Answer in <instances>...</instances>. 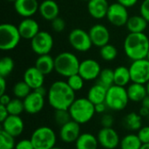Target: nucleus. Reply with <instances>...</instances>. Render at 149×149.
<instances>
[{"instance_id":"f257e3e1","label":"nucleus","mask_w":149,"mask_h":149,"mask_svg":"<svg viewBox=\"0 0 149 149\" xmlns=\"http://www.w3.org/2000/svg\"><path fill=\"white\" fill-rule=\"evenodd\" d=\"M50 106L54 110H67L75 100V92L69 86L66 81L57 80L53 82L47 93Z\"/></svg>"},{"instance_id":"f03ea898","label":"nucleus","mask_w":149,"mask_h":149,"mask_svg":"<svg viewBox=\"0 0 149 149\" xmlns=\"http://www.w3.org/2000/svg\"><path fill=\"white\" fill-rule=\"evenodd\" d=\"M123 49L132 61L146 58L149 51V38L144 33L129 32L125 38Z\"/></svg>"},{"instance_id":"7ed1b4c3","label":"nucleus","mask_w":149,"mask_h":149,"mask_svg":"<svg viewBox=\"0 0 149 149\" xmlns=\"http://www.w3.org/2000/svg\"><path fill=\"white\" fill-rule=\"evenodd\" d=\"M68 110L70 112L72 120L80 125L88 123L96 113L95 105L87 98L75 99Z\"/></svg>"},{"instance_id":"20e7f679","label":"nucleus","mask_w":149,"mask_h":149,"mask_svg":"<svg viewBox=\"0 0 149 149\" xmlns=\"http://www.w3.org/2000/svg\"><path fill=\"white\" fill-rule=\"evenodd\" d=\"M55 71L62 77L69 78L79 72L80 61L75 54L70 52H60L54 58Z\"/></svg>"},{"instance_id":"39448f33","label":"nucleus","mask_w":149,"mask_h":149,"mask_svg":"<svg viewBox=\"0 0 149 149\" xmlns=\"http://www.w3.org/2000/svg\"><path fill=\"white\" fill-rule=\"evenodd\" d=\"M129 101L126 87L113 85L107 89L105 101L107 108L113 111H122L127 107Z\"/></svg>"},{"instance_id":"423d86ee","label":"nucleus","mask_w":149,"mask_h":149,"mask_svg":"<svg viewBox=\"0 0 149 149\" xmlns=\"http://www.w3.org/2000/svg\"><path fill=\"white\" fill-rule=\"evenodd\" d=\"M21 38L17 26L10 23H3L0 25V49L2 51L15 49Z\"/></svg>"},{"instance_id":"0eeeda50","label":"nucleus","mask_w":149,"mask_h":149,"mask_svg":"<svg viewBox=\"0 0 149 149\" xmlns=\"http://www.w3.org/2000/svg\"><path fill=\"white\" fill-rule=\"evenodd\" d=\"M30 139L35 149H52L56 147V134L52 128L46 126L36 128Z\"/></svg>"},{"instance_id":"6e6552de","label":"nucleus","mask_w":149,"mask_h":149,"mask_svg":"<svg viewBox=\"0 0 149 149\" xmlns=\"http://www.w3.org/2000/svg\"><path fill=\"white\" fill-rule=\"evenodd\" d=\"M68 41L71 46L79 52H88L93 45L89 32L81 28H75L72 30L68 36Z\"/></svg>"},{"instance_id":"1a4fd4ad","label":"nucleus","mask_w":149,"mask_h":149,"mask_svg":"<svg viewBox=\"0 0 149 149\" xmlns=\"http://www.w3.org/2000/svg\"><path fill=\"white\" fill-rule=\"evenodd\" d=\"M54 40L52 36L45 31H40L31 40V48L38 56L50 54L53 48Z\"/></svg>"},{"instance_id":"9d476101","label":"nucleus","mask_w":149,"mask_h":149,"mask_svg":"<svg viewBox=\"0 0 149 149\" xmlns=\"http://www.w3.org/2000/svg\"><path fill=\"white\" fill-rule=\"evenodd\" d=\"M129 70L132 82L147 85L149 81V60L147 58L133 61Z\"/></svg>"},{"instance_id":"9b49d317","label":"nucleus","mask_w":149,"mask_h":149,"mask_svg":"<svg viewBox=\"0 0 149 149\" xmlns=\"http://www.w3.org/2000/svg\"><path fill=\"white\" fill-rule=\"evenodd\" d=\"M129 17H130L127 8L124 5L119 3L118 2L113 3L109 5L107 14V19L113 25L117 27L124 26L127 24Z\"/></svg>"},{"instance_id":"f8f14e48","label":"nucleus","mask_w":149,"mask_h":149,"mask_svg":"<svg viewBox=\"0 0 149 149\" xmlns=\"http://www.w3.org/2000/svg\"><path fill=\"white\" fill-rule=\"evenodd\" d=\"M101 70V66L98 61L93 58H86L80 62L78 73L86 81H91L99 78Z\"/></svg>"},{"instance_id":"ddd939ff","label":"nucleus","mask_w":149,"mask_h":149,"mask_svg":"<svg viewBox=\"0 0 149 149\" xmlns=\"http://www.w3.org/2000/svg\"><path fill=\"white\" fill-rule=\"evenodd\" d=\"M97 138L99 144L105 149H115L120 143V135L113 127H102Z\"/></svg>"},{"instance_id":"4468645a","label":"nucleus","mask_w":149,"mask_h":149,"mask_svg":"<svg viewBox=\"0 0 149 149\" xmlns=\"http://www.w3.org/2000/svg\"><path fill=\"white\" fill-rule=\"evenodd\" d=\"M89 35L92 43L94 46L102 47L110 41V32L109 30L102 24H96L93 25L89 30Z\"/></svg>"},{"instance_id":"2eb2a0df","label":"nucleus","mask_w":149,"mask_h":149,"mask_svg":"<svg viewBox=\"0 0 149 149\" xmlns=\"http://www.w3.org/2000/svg\"><path fill=\"white\" fill-rule=\"evenodd\" d=\"M80 134V124L72 120L61 126L58 134L60 140L67 144L75 143Z\"/></svg>"},{"instance_id":"dca6fc26","label":"nucleus","mask_w":149,"mask_h":149,"mask_svg":"<svg viewBox=\"0 0 149 149\" xmlns=\"http://www.w3.org/2000/svg\"><path fill=\"white\" fill-rule=\"evenodd\" d=\"M24 112L30 114H36L41 112L45 107V96L36 91H32L26 98L23 100Z\"/></svg>"},{"instance_id":"f3484780","label":"nucleus","mask_w":149,"mask_h":149,"mask_svg":"<svg viewBox=\"0 0 149 149\" xmlns=\"http://www.w3.org/2000/svg\"><path fill=\"white\" fill-rule=\"evenodd\" d=\"M2 129L16 138L23 134L24 130V123L20 116L9 115L7 119L2 122Z\"/></svg>"},{"instance_id":"a211bd4d","label":"nucleus","mask_w":149,"mask_h":149,"mask_svg":"<svg viewBox=\"0 0 149 149\" xmlns=\"http://www.w3.org/2000/svg\"><path fill=\"white\" fill-rule=\"evenodd\" d=\"M14 3L16 12L22 17H31L38 12L39 3L38 0H17Z\"/></svg>"},{"instance_id":"6ab92c4d","label":"nucleus","mask_w":149,"mask_h":149,"mask_svg":"<svg viewBox=\"0 0 149 149\" xmlns=\"http://www.w3.org/2000/svg\"><path fill=\"white\" fill-rule=\"evenodd\" d=\"M17 27H18L21 38L24 39L31 40L40 31L38 23L31 17L24 18L19 23Z\"/></svg>"},{"instance_id":"aec40b11","label":"nucleus","mask_w":149,"mask_h":149,"mask_svg":"<svg viewBox=\"0 0 149 149\" xmlns=\"http://www.w3.org/2000/svg\"><path fill=\"white\" fill-rule=\"evenodd\" d=\"M45 76L35 66L27 68L24 73V81L33 90L43 86L45 83Z\"/></svg>"},{"instance_id":"412c9836","label":"nucleus","mask_w":149,"mask_h":149,"mask_svg":"<svg viewBox=\"0 0 149 149\" xmlns=\"http://www.w3.org/2000/svg\"><path fill=\"white\" fill-rule=\"evenodd\" d=\"M38 13L46 21H52L58 17L59 6L54 0H43L39 3Z\"/></svg>"},{"instance_id":"4be33fe9","label":"nucleus","mask_w":149,"mask_h":149,"mask_svg":"<svg viewBox=\"0 0 149 149\" xmlns=\"http://www.w3.org/2000/svg\"><path fill=\"white\" fill-rule=\"evenodd\" d=\"M109 5L107 0H90L87 2V10L94 19H102L107 17Z\"/></svg>"},{"instance_id":"5701e85b","label":"nucleus","mask_w":149,"mask_h":149,"mask_svg":"<svg viewBox=\"0 0 149 149\" xmlns=\"http://www.w3.org/2000/svg\"><path fill=\"white\" fill-rule=\"evenodd\" d=\"M127 91L129 100L135 103L141 102L148 95L147 91V86L146 85L143 84L132 82V84H130L127 86Z\"/></svg>"},{"instance_id":"b1692460","label":"nucleus","mask_w":149,"mask_h":149,"mask_svg":"<svg viewBox=\"0 0 149 149\" xmlns=\"http://www.w3.org/2000/svg\"><path fill=\"white\" fill-rule=\"evenodd\" d=\"M34 66L44 75H48L55 71V59L50 54L41 55L36 59Z\"/></svg>"},{"instance_id":"393cba45","label":"nucleus","mask_w":149,"mask_h":149,"mask_svg":"<svg viewBox=\"0 0 149 149\" xmlns=\"http://www.w3.org/2000/svg\"><path fill=\"white\" fill-rule=\"evenodd\" d=\"M107 93V88H106L105 86H103L99 83H96L95 85L91 86L90 89L88 90L86 98L92 103L97 105L106 101Z\"/></svg>"},{"instance_id":"a878e982","label":"nucleus","mask_w":149,"mask_h":149,"mask_svg":"<svg viewBox=\"0 0 149 149\" xmlns=\"http://www.w3.org/2000/svg\"><path fill=\"white\" fill-rule=\"evenodd\" d=\"M99 145L97 136L90 133L81 134L75 142L76 149H98Z\"/></svg>"},{"instance_id":"bb28decb","label":"nucleus","mask_w":149,"mask_h":149,"mask_svg":"<svg viewBox=\"0 0 149 149\" xmlns=\"http://www.w3.org/2000/svg\"><path fill=\"white\" fill-rule=\"evenodd\" d=\"M148 22L141 15H134L130 17L126 26L129 32L142 33L148 28Z\"/></svg>"},{"instance_id":"cd10ccee","label":"nucleus","mask_w":149,"mask_h":149,"mask_svg":"<svg viewBox=\"0 0 149 149\" xmlns=\"http://www.w3.org/2000/svg\"><path fill=\"white\" fill-rule=\"evenodd\" d=\"M114 73V85L126 87L131 80V74L129 67L120 65L113 70Z\"/></svg>"},{"instance_id":"c85d7f7f","label":"nucleus","mask_w":149,"mask_h":149,"mask_svg":"<svg viewBox=\"0 0 149 149\" xmlns=\"http://www.w3.org/2000/svg\"><path fill=\"white\" fill-rule=\"evenodd\" d=\"M140 113L135 112L129 113L123 120L125 127L130 131H139L142 127V120Z\"/></svg>"},{"instance_id":"c756f323","label":"nucleus","mask_w":149,"mask_h":149,"mask_svg":"<svg viewBox=\"0 0 149 149\" xmlns=\"http://www.w3.org/2000/svg\"><path fill=\"white\" fill-rule=\"evenodd\" d=\"M142 145L143 144L137 134H129L120 140V149H141Z\"/></svg>"},{"instance_id":"7c9ffc66","label":"nucleus","mask_w":149,"mask_h":149,"mask_svg":"<svg viewBox=\"0 0 149 149\" xmlns=\"http://www.w3.org/2000/svg\"><path fill=\"white\" fill-rule=\"evenodd\" d=\"M99 84L102 85L106 88H109L114 85V73L111 68H105L101 70V72L98 78Z\"/></svg>"},{"instance_id":"2f4dec72","label":"nucleus","mask_w":149,"mask_h":149,"mask_svg":"<svg viewBox=\"0 0 149 149\" xmlns=\"http://www.w3.org/2000/svg\"><path fill=\"white\" fill-rule=\"evenodd\" d=\"M31 90L32 89L24 80H22V81L17 82L14 85V86L12 88V93L16 98L24 100L32 92Z\"/></svg>"},{"instance_id":"473e14b6","label":"nucleus","mask_w":149,"mask_h":149,"mask_svg":"<svg viewBox=\"0 0 149 149\" xmlns=\"http://www.w3.org/2000/svg\"><path fill=\"white\" fill-rule=\"evenodd\" d=\"M100 55L106 61H113L118 56V50L114 45L107 44L100 48Z\"/></svg>"},{"instance_id":"72a5a7b5","label":"nucleus","mask_w":149,"mask_h":149,"mask_svg":"<svg viewBox=\"0 0 149 149\" xmlns=\"http://www.w3.org/2000/svg\"><path fill=\"white\" fill-rule=\"evenodd\" d=\"M6 108L10 115H18L20 116L23 112H24V101L21 99L14 98L11 99L10 103L6 106Z\"/></svg>"},{"instance_id":"f704fd0d","label":"nucleus","mask_w":149,"mask_h":149,"mask_svg":"<svg viewBox=\"0 0 149 149\" xmlns=\"http://www.w3.org/2000/svg\"><path fill=\"white\" fill-rule=\"evenodd\" d=\"M15 66L14 60L10 57H3L0 59V77L6 78L13 71Z\"/></svg>"},{"instance_id":"c9c22d12","label":"nucleus","mask_w":149,"mask_h":149,"mask_svg":"<svg viewBox=\"0 0 149 149\" xmlns=\"http://www.w3.org/2000/svg\"><path fill=\"white\" fill-rule=\"evenodd\" d=\"M15 137L1 129L0 131V149H14L16 146Z\"/></svg>"},{"instance_id":"e433bc0d","label":"nucleus","mask_w":149,"mask_h":149,"mask_svg":"<svg viewBox=\"0 0 149 149\" xmlns=\"http://www.w3.org/2000/svg\"><path fill=\"white\" fill-rule=\"evenodd\" d=\"M85 79L79 74L76 73L74 75L70 76L69 78H67V84L69 85V86L74 91V92H79L80 91L83 87H84V84H85Z\"/></svg>"},{"instance_id":"4c0bfd02","label":"nucleus","mask_w":149,"mask_h":149,"mask_svg":"<svg viewBox=\"0 0 149 149\" xmlns=\"http://www.w3.org/2000/svg\"><path fill=\"white\" fill-rule=\"evenodd\" d=\"M54 120L58 126H63L72 120V117L70 114L69 110L65 109H58L55 110L54 112Z\"/></svg>"},{"instance_id":"58836bf2","label":"nucleus","mask_w":149,"mask_h":149,"mask_svg":"<svg viewBox=\"0 0 149 149\" xmlns=\"http://www.w3.org/2000/svg\"><path fill=\"white\" fill-rule=\"evenodd\" d=\"M52 28L56 32H61L65 28V22L63 18L58 17L52 21Z\"/></svg>"},{"instance_id":"ea45409f","label":"nucleus","mask_w":149,"mask_h":149,"mask_svg":"<svg viewBox=\"0 0 149 149\" xmlns=\"http://www.w3.org/2000/svg\"><path fill=\"white\" fill-rule=\"evenodd\" d=\"M138 137L140 138L142 144L149 143V126L142 127L137 134Z\"/></svg>"},{"instance_id":"a19ab883","label":"nucleus","mask_w":149,"mask_h":149,"mask_svg":"<svg viewBox=\"0 0 149 149\" xmlns=\"http://www.w3.org/2000/svg\"><path fill=\"white\" fill-rule=\"evenodd\" d=\"M100 123L102 127H113L114 123V119L111 114H103L100 120Z\"/></svg>"},{"instance_id":"79ce46f5","label":"nucleus","mask_w":149,"mask_h":149,"mask_svg":"<svg viewBox=\"0 0 149 149\" xmlns=\"http://www.w3.org/2000/svg\"><path fill=\"white\" fill-rule=\"evenodd\" d=\"M14 149H35L31 139H24L16 143Z\"/></svg>"},{"instance_id":"37998d69","label":"nucleus","mask_w":149,"mask_h":149,"mask_svg":"<svg viewBox=\"0 0 149 149\" xmlns=\"http://www.w3.org/2000/svg\"><path fill=\"white\" fill-rule=\"evenodd\" d=\"M140 13L149 23V0H143L140 7Z\"/></svg>"},{"instance_id":"c03bdc74","label":"nucleus","mask_w":149,"mask_h":149,"mask_svg":"<svg viewBox=\"0 0 149 149\" xmlns=\"http://www.w3.org/2000/svg\"><path fill=\"white\" fill-rule=\"evenodd\" d=\"M9 115L10 114H9V112H8L6 107L0 105V121H1V123L3 122Z\"/></svg>"},{"instance_id":"a18cd8bd","label":"nucleus","mask_w":149,"mask_h":149,"mask_svg":"<svg viewBox=\"0 0 149 149\" xmlns=\"http://www.w3.org/2000/svg\"><path fill=\"white\" fill-rule=\"evenodd\" d=\"M116 1L127 8H131V7L134 6L138 3L139 0H116Z\"/></svg>"},{"instance_id":"49530a36","label":"nucleus","mask_w":149,"mask_h":149,"mask_svg":"<svg viewBox=\"0 0 149 149\" xmlns=\"http://www.w3.org/2000/svg\"><path fill=\"white\" fill-rule=\"evenodd\" d=\"M107 108V106L106 105L105 102L95 105V112L97 113H104L106 112Z\"/></svg>"},{"instance_id":"de8ad7c7","label":"nucleus","mask_w":149,"mask_h":149,"mask_svg":"<svg viewBox=\"0 0 149 149\" xmlns=\"http://www.w3.org/2000/svg\"><path fill=\"white\" fill-rule=\"evenodd\" d=\"M10 100H11V99L8 94L4 93L3 95H0V105H3V106L6 107L10 103Z\"/></svg>"},{"instance_id":"09e8293b","label":"nucleus","mask_w":149,"mask_h":149,"mask_svg":"<svg viewBox=\"0 0 149 149\" xmlns=\"http://www.w3.org/2000/svg\"><path fill=\"white\" fill-rule=\"evenodd\" d=\"M5 91H6V80H5V78L0 77V95L4 94Z\"/></svg>"},{"instance_id":"8fccbe9b","label":"nucleus","mask_w":149,"mask_h":149,"mask_svg":"<svg viewBox=\"0 0 149 149\" xmlns=\"http://www.w3.org/2000/svg\"><path fill=\"white\" fill-rule=\"evenodd\" d=\"M33 91H36L37 93H38L39 94H41V95H43V96H46L47 95V93H48V91L45 89V87L43 86H40V87H38V88H37L36 90H33Z\"/></svg>"},{"instance_id":"3c124183","label":"nucleus","mask_w":149,"mask_h":149,"mask_svg":"<svg viewBox=\"0 0 149 149\" xmlns=\"http://www.w3.org/2000/svg\"><path fill=\"white\" fill-rule=\"evenodd\" d=\"M140 115L141 117H148L149 115V109L148 108H145L143 107H141V108L140 109V112H139Z\"/></svg>"},{"instance_id":"603ef678","label":"nucleus","mask_w":149,"mask_h":149,"mask_svg":"<svg viewBox=\"0 0 149 149\" xmlns=\"http://www.w3.org/2000/svg\"><path fill=\"white\" fill-rule=\"evenodd\" d=\"M141 107L149 109V95H148V96L141 101Z\"/></svg>"},{"instance_id":"864d4df0","label":"nucleus","mask_w":149,"mask_h":149,"mask_svg":"<svg viewBox=\"0 0 149 149\" xmlns=\"http://www.w3.org/2000/svg\"><path fill=\"white\" fill-rule=\"evenodd\" d=\"M141 149H149V143L143 144V145H142V147L141 148Z\"/></svg>"},{"instance_id":"5fc2aeb1","label":"nucleus","mask_w":149,"mask_h":149,"mask_svg":"<svg viewBox=\"0 0 149 149\" xmlns=\"http://www.w3.org/2000/svg\"><path fill=\"white\" fill-rule=\"evenodd\" d=\"M146 86H147V91H148V94L149 95V81L148 82V83H147Z\"/></svg>"},{"instance_id":"6e6d98bb","label":"nucleus","mask_w":149,"mask_h":149,"mask_svg":"<svg viewBox=\"0 0 149 149\" xmlns=\"http://www.w3.org/2000/svg\"><path fill=\"white\" fill-rule=\"evenodd\" d=\"M52 149H64V148H59V147H54V148H52Z\"/></svg>"},{"instance_id":"4d7b16f0","label":"nucleus","mask_w":149,"mask_h":149,"mask_svg":"<svg viewBox=\"0 0 149 149\" xmlns=\"http://www.w3.org/2000/svg\"><path fill=\"white\" fill-rule=\"evenodd\" d=\"M7 1H8V2H10V3H15L17 0H7Z\"/></svg>"},{"instance_id":"13d9d810","label":"nucleus","mask_w":149,"mask_h":149,"mask_svg":"<svg viewBox=\"0 0 149 149\" xmlns=\"http://www.w3.org/2000/svg\"><path fill=\"white\" fill-rule=\"evenodd\" d=\"M147 58L149 60V51H148V56H147Z\"/></svg>"},{"instance_id":"bf43d9fd","label":"nucleus","mask_w":149,"mask_h":149,"mask_svg":"<svg viewBox=\"0 0 149 149\" xmlns=\"http://www.w3.org/2000/svg\"><path fill=\"white\" fill-rule=\"evenodd\" d=\"M82 1H86V2H88V1H90V0H82Z\"/></svg>"},{"instance_id":"052dcab7","label":"nucleus","mask_w":149,"mask_h":149,"mask_svg":"<svg viewBox=\"0 0 149 149\" xmlns=\"http://www.w3.org/2000/svg\"><path fill=\"white\" fill-rule=\"evenodd\" d=\"M148 119H149V115H148Z\"/></svg>"}]
</instances>
